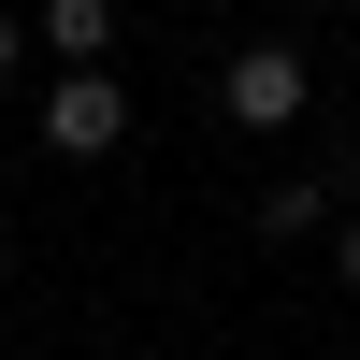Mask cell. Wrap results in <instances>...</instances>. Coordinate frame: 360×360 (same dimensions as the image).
<instances>
[{"label":"cell","mask_w":360,"mask_h":360,"mask_svg":"<svg viewBox=\"0 0 360 360\" xmlns=\"http://www.w3.org/2000/svg\"><path fill=\"white\" fill-rule=\"evenodd\" d=\"M217 115H231V130H288V115H317V58L288 44V29L231 44V58H217Z\"/></svg>","instance_id":"obj_1"},{"label":"cell","mask_w":360,"mask_h":360,"mask_svg":"<svg viewBox=\"0 0 360 360\" xmlns=\"http://www.w3.org/2000/svg\"><path fill=\"white\" fill-rule=\"evenodd\" d=\"M29 130H44V159H115L130 144V86L115 72H44V115Z\"/></svg>","instance_id":"obj_2"},{"label":"cell","mask_w":360,"mask_h":360,"mask_svg":"<svg viewBox=\"0 0 360 360\" xmlns=\"http://www.w3.org/2000/svg\"><path fill=\"white\" fill-rule=\"evenodd\" d=\"M259 245H332V231H346V188H332V173H288V188H259Z\"/></svg>","instance_id":"obj_3"},{"label":"cell","mask_w":360,"mask_h":360,"mask_svg":"<svg viewBox=\"0 0 360 360\" xmlns=\"http://www.w3.org/2000/svg\"><path fill=\"white\" fill-rule=\"evenodd\" d=\"M29 44H44V72H115V0H44Z\"/></svg>","instance_id":"obj_4"},{"label":"cell","mask_w":360,"mask_h":360,"mask_svg":"<svg viewBox=\"0 0 360 360\" xmlns=\"http://www.w3.org/2000/svg\"><path fill=\"white\" fill-rule=\"evenodd\" d=\"M29 58H44V44H29V29H15V15H0V86H15V72H29Z\"/></svg>","instance_id":"obj_5"},{"label":"cell","mask_w":360,"mask_h":360,"mask_svg":"<svg viewBox=\"0 0 360 360\" xmlns=\"http://www.w3.org/2000/svg\"><path fill=\"white\" fill-rule=\"evenodd\" d=\"M332 274H346V288H360V217H346V231H332Z\"/></svg>","instance_id":"obj_6"},{"label":"cell","mask_w":360,"mask_h":360,"mask_svg":"<svg viewBox=\"0 0 360 360\" xmlns=\"http://www.w3.org/2000/svg\"><path fill=\"white\" fill-rule=\"evenodd\" d=\"M0 288H15V231H0Z\"/></svg>","instance_id":"obj_7"}]
</instances>
